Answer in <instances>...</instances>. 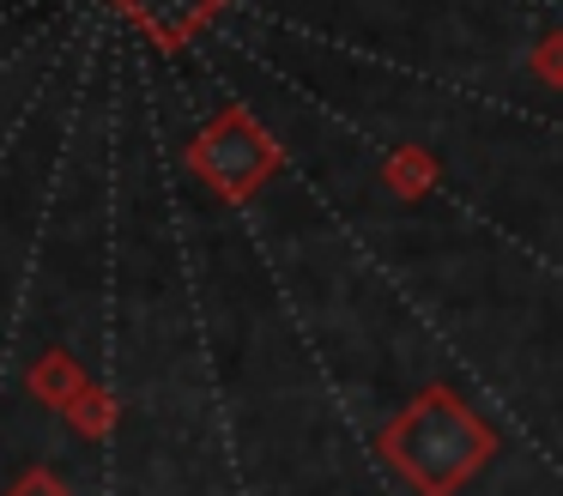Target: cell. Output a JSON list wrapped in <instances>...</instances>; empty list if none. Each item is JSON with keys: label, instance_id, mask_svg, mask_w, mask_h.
Instances as JSON below:
<instances>
[{"label": "cell", "instance_id": "obj_1", "mask_svg": "<svg viewBox=\"0 0 563 496\" xmlns=\"http://www.w3.org/2000/svg\"><path fill=\"white\" fill-rule=\"evenodd\" d=\"M128 12H134L146 31H158V36H183V31H195L200 19H207L219 0H122Z\"/></svg>", "mask_w": 563, "mask_h": 496}]
</instances>
